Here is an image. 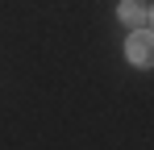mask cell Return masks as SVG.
I'll list each match as a JSON object with an SVG mask.
<instances>
[{
  "instance_id": "cell-1",
  "label": "cell",
  "mask_w": 154,
  "mask_h": 150,
  "mask_svg": "<svg viewBox=\"0 0 154 150\" xmlns=\"http://www.w3.org/2000/svg\"><path fill=\"white\" fill-rule=\"evenodd\" d=\"M125 54L133 58V67H154V33H146V29H133V33H129Z\"/></svg>"
},
{
  "instance_id": "cell-2",
  "label": "cell",
  "mask_w": 154,
  "mask_h": 150,
  "mask_svg": "<svg viewBox=\"0 0 154 150\" xmlns=\"http://www.w3.org/2000/svg\"><path fill=\"white\" fill-rule=\"evenodd\" d=\"M117 17H121V25H146L150 21V8H146L142 0H125V4L117 8Z\"/></svg>"
},
{
  "instance_id": "cell-3",
  "label": "cell",
  "mask_w": 154,
  "mask_h": 150,
  "mask_svg": "<svg viewBox=\"0 0 154 150\" xmlns=\"http://www.w3.org/2000/svg\"><path fill=\"white\" fill-rule=\"evenodd\" d=\"M150 25H154V13H150Z\"/></svg>"
}]
</instances>
